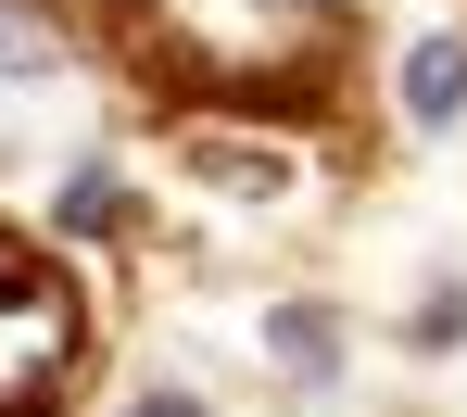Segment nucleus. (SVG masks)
<instances>
[{"mask_svg": "<svg viewBox=\"0 0 467 417\" xmlns=\"http://www.w3.org/2000/svg\"><path fill=\"white\" fill-rule=\"evenodd\" d=\"M391 101H404L417 140H455L467 127V26H417L404 64H391Z\"/></svg>", "mask_w": 467, "mask_h": 417, "instance_id": "f257e3e1", "label": "nucleus"}, {"mask_svg": "<svg viewBox=\"0 0 467 417\" xmlns=\"http://www.w3.org/2000/svg\"><path fill=\"white\" fill-rule=\"evenodd\" d=\"M265 367H278V380H304V392H328V380H341V317H328V304H265Z\"/></svg>", "mask_w": 467, "mask_h": 417, "instance_id": "f03ea898", "label": "nucleus"}, {"mask_svg": "<svg viewBox=\"0 0 467 417\" xmlns=\"http://www.w3.org/2000/svg\"><path fill=\"white\" fill-rule=\"evenodd\" d=\"M190 177H215L240 203H278V190H291V152H240V140H202V127H190Z\"/></svg>", "mask_w": 467, "mask_h": 417, "instance_id": "7ed1b4c3", "label": "nucleus"}, {"mask_svg": "<svg viewBox=\"0 0 467 417\" xmlns=\"http://www.w3.org/2000/svg\"><path fill=\"white\" fill-rule=\"evenodd\" d=\"M51 215H64L77 241H114V228H127V177H114V165H77L64 190H51Z\"/></svg>", "mask_w": 467, "mask_h": 417, "instance_id": "20e7f679", "label": "nucleus"}, {"mask_svg": "<svg viewBox=\"0 0 467 417\" xmlns=\"http://www.w3.org/2000/svg\"><path fill=\"white\" fill-rule=\"evenodd\" d=\"M455 341H467V278H430L404 317V354H455Z\"/></svg>", "mask_w": 467, "mask_h": 417, "instance_id": "39448f33", "label": "nucleus"}, {"mask_svg": "<svg viewBox=\"0 0 467 417\" xmlns=\"http://www.w3.org/2000/svg\"><path fill=\"white\" fill-rule=\"evenodd\" d=\"M0 77H64V38H38L26 0H0Z\"/></svg>", "mask_w": 467, "mask_h": 417, "instance_id": "423d86ee", "label": "nucleus"}, {"mask_svg": "<svg viewBox=\"0 0 467 417\" xmlns=\"http://www.w3.org/2000/svg\"><path fill=\"white\" fill-rule=\"evenodd\" d=\"M127 417H215V405H202L190 380H152V392H127Z\"/></svg>", "mask_w": 467, "mask_h": 417, "instance_id": "0eeeda50", "label": "nucleus"}]
</instances>
